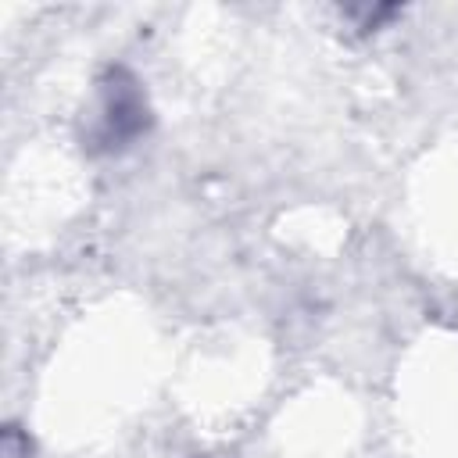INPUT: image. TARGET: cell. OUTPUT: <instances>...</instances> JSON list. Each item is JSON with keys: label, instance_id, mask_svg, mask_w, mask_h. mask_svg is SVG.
Wrapping results in <instances>:
<instances>
[{"label": "cell", "instance_id": "obj_1", "mask_svg": "<svg viewBox=\"0 0 458 458\" xmlns=\"http://www.w3.org/2000/svg\"><path fill=\"white\" fill-rule=\"evenodd\" d=\"M147 125H150V107L143 86L125 68H107V75L97 86V104L89 111L86 147L104 154L125 150L147 132Z\"/></svg>", "mask_w": 458, "mask_h": 458}]
</instances>
